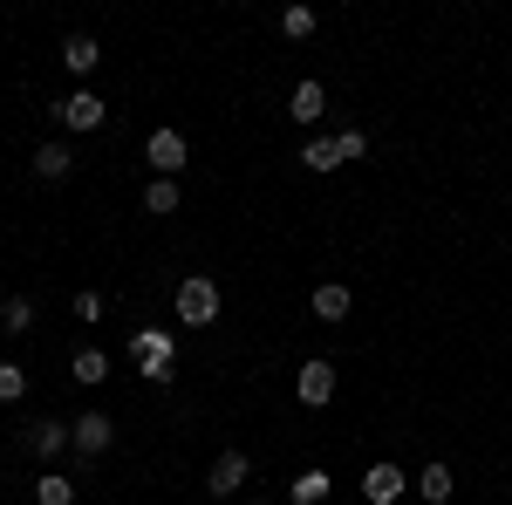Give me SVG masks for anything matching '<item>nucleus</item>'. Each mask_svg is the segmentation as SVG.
Listing matches in <instances>:
<instances>
[{
    "instance_id": "14",
    "label": "nucleus",
    "mask_w": 512,
    "mask_h": 505,
    "mask_svg": "<svg viewBox=\"0 0 512 505\" xmlns=\"http://www.w3.org/2000/svg\"><path fill=\"white\" fill-rule=\"evenodd\" d=\"M315 314H321V321H349V287H342V280L315 287Z\"/></svg>"
},
{
    "instance_id": "20",
    "label": "nucleus",
    "mask_w": 512,
    "mask_h": 505,
    "mask_svg": "<svg viewBox=\"0 0 512 505\" xmlns=\"http://www.w3.org/2000/svg\"><path fill=\"white\" fill-rule=\"evenodd\" d=\"M328 499V471H301L294 478V505H321Z\"/></svg>"
},
{
    "instance_id": "1",
    "label": "nucleus",
    "mask_w": 512,
    "mask_h": 505,
    "mask_svg": "<svg viewBox=\"0 0 512 505\" xmlns=\"http://www.w3.org/2000/svg\"><path fill=\"white\" fill-rule=\"evenodd\" d=\"M212 314H219V287H212L205 273H185V280H178V321H185V328H205Z\"/></svg>"
},
{
    "instance_id": "9",
    "label": "nucleus",
    "mask_w": 512,
    "mask_h": 505,
    "mask_svg": "<svg viewBox=\"0 0 512 505\" xmlns=\"http://www.w3.org/2000/svg\"><path fill=\"white\" fill-rule=\"evenodd\" d=\"M69 171H76V151H69L62 137H55V144H41V151H35V178H48V185H62Z\"/></svg>"
},
{
    "instance_id": "16",
    "label": "nucleus",
    "mask_w": 512,
    "mask_h": 505,
    "mask_svg": "<svg viewBox=\"0 0 512 505\" xmlns=\"http://www.w3.org/2000/svg\"><path fill=\"white\" fill-rule=\"evenodd\" d=\"M178 198H185V192H178V178H151V192H144V212H158V219H164V212H178Z\"/></svg>"
},
{
    "instance_id": "17",
    "label": "nucleus",
    "mask_w": 512,
    "mask_h": 505,
    "mask_svg": "<svg viewBox=\"0 0 512 505\" xmlns=\"http://www.w3.org/2000/svg\"><path fill=\"white\" fill-rule=\"evenodd\" d=\"M280 35L308 41V35H315V7H280Z\"/></svg>"
},
{
    "instance_id": "13",
    "label": "nucleus",
    "mask_w": 512,
    "mask_h": 505,
    "mask_svg": "<svg viewBox=\"0 0 512 505\" xmlns=\"http://www.w3.org/2000/svg\"><path fill=\"white\" fill-rule=\"evenodd\" d=\"M62 62H69L76 76H89V69L103 62V48H96V41H89V35H69V41H62Z\"/></svg>"
},
{
    "instance_id": "15",
    "label": "nucleus",
    "mask_w": 512,
    "mask_h": 505,
    "mask_svg": "<svg viewBox=\"0 0 512 505\" xmlns=\"http://www.w3.org/2000/svg\"><path fill=\"white\" fill-rule=\"evenodd\" d=\"M35 505H76V478H62V471H41Z\"/></svg>"
},
{
    "instance_id": "3",
    "label": "nucleus",
    "mask_w": 512,
    "mask_h": 505,
    "mask_svg": "<svg viewBox=\"0 0 512 505\" xmlns=\"http://www.w3.org/2000/svg\"><path fill=\"white\" fill-rule=\"evenodd\" d=\"M246 478H253V458H246V451H219V458H212V478H205V492H212V499H233Z\"/></svg>"
},
{
    "instance_id": "10",
    "label": "nucleus",
    "mask_w": 512,
    "mask_h": 505,
    "mask_svg": "<svg viewBox=\"0 0 512 505\" xmlns=\"http://www.w3.org/2000/svg\"><path fill=\"white\" fill-rule=\"evenodd\" d=\"M171 349H178V342L158 335V328H151V335H137V362H144V376H164V369H171Z\"/></svg>"
},
{
    "instance_id": "4",
    "label": "nucleus",
    "mask_w": 512,
    "mask_h": 505,
    "mask_svg": "<svg viewBox=\"0 0 512 505\" xmlns=\"http://www.w3.org/2000/svg\"><path fill=\"white\" fill-rule=\"evenodd\" d=\"M144 157H151L158 178H178V171H185V130H151V137H144Z\"/></svg>"
},
{
    "instance_id": "19",
    "label": "nucleus",
    "mask_w": 512,
    "mask_h": 505,
    "mask_svg": "<svg viewBox=\"0 0 512 505\" xmlns=\"http://www.w3.org/2000/svg\"><path fill=\"white\" fill-rule=\"evenodd\" d=\"M110 376V355L103 349H76V383H103Z\"/></svg>"
},
{
    "instance_id": "8",
    "label": "nucleus",
    "mask_w": 512,
    "mask_h": 505,
    "mask_svg": "<svg viewBox=\"0 0 512 505\" xmlns=\"http://www.w3.org/2000/svg\"><path fill=\"white\" fill-rule=\"evenodd\" d=\"M362 499H369V505H396V499H403V471H396V465H369Z\"/></svg>"
},
{
    "instance_id": "12",
    "label": "nucleus",
    "mask_w": 512,
    "mask_h": 505,
    "mask_svg": "<svg viewBox=\"0 0 512 505\" xmlns=\"http://www.w3.org/2000/svg\"><path fill=\"white\" fill-rule=\"evenodd\" d=\"M321 103H328V89H321V82H294V103H287V110H294V123H315Z\"/></svg>"
},
{
    "instance_id": "6",
    "label": "nucleus",
    "mask_w": 512,
    "mask_h": 505,
    "mask_svg": "<svg viewBox=\"0 0 512 505\" xmlns=\"http://www.w3.org/2000/svg\"><path fill=\"white\" fill-rule=\"evenodd\" d=\"M294 396H301V403H308V410H321V403H328V396H335V362H301V376H294Z\"/></svg>"
},
{
    "instance_id": "21",
    "label": "nucleus",
    "mask_w": 512,
    "mask_h": 505,
    "mask_svg": "<svg viewBox=\"0 0 512 505\" xmlns=\"http://www.w3.org/2000/svg\"><path fill=\"white\" fill-rule=\"evenodd\" d=\"M0 328H7V335H28V328H35V308H28V301L14 294V301L0 308Z\"/></svg>"
},
{
    "instance_id": "23",
    "label": "nucleus",
    "mask_w": 512,
    "mask_h": 505,
    "mask_svg": "<svg viewBox=\"0 0 512 505\" xmlns=\"http://www.w3.org/2000/svg\"><path fill=\"white\" fill-rule=\"evenodd\" d=\"M335 151H342V164H355V157L369 151V137H362V130H342V137H335Z\"/></svg>"
},
{
    "instance_id": "22",
    "label": "nucleus",
    "mask_w": 512,
    "mask_h": 505,
    "mask_svg": "<svg viewBox=\"0 0 512 505\" xmlns=\"http://www.w3.org/2000/svg\"><path fill=\"white\" fill-rule=\"evenodd\" d=\"M21 389H28L21 362H0V403H21Z\"/></svg>"
},
{
    "instance_id": "11",
    "label": "nucleus",
    "mask_w": 512,
    "mask_h": 505,
    "mask_svg": "<svg viewBox=\"0 0 512 505\" xmlns=\"http://www.w3.org/2000/svg\"><path fill=\"white\" fill-rule=\"evenodd\" d=\"M417 492H424V505H451V499H458V492H451V465H424Z\"/></svg>"
},
{
    "instance_id": "5",
    "label": "nucleus",
    "mask_w": 512,
    "mask_h": 505,
    "mask_svg": "<svg viewBox=\"0 0 512 505\" xmlns=\"http://www.w3.org/2000/svg\"><path fill=\"white\" fill-rule=\"evenodd\" d=\"M69 437H76V458H103V451L117 444V424H110L103 410H89V417H76V424H69Z\"/></svg>"
},
{
    "instance_id": "18",
    "label": "nucleus",
    "mask_w": 512,
    "mask_h": 505,
    "mask_svg": "<svg viewBox=\"0 0 512 505\" xmlns=\"http://www.w3.org/2000/svg\"><path fill=\"white\" fill-rule=\"evenodd\" d=\"M301 164H308V171H335V164H342V151H335V137H308V151H301Z\"/></svg>"
},
{
    "instance_id": "24",
    "label": "nucleus",
    "mask_w": 512,
    "mask_h": 505,
    "mask_svg": "<svg viewBox=\"0 0 512 505\" xmlns=\"http://www.w3.org/2000/svg\"><path fill=\"white\" fill-rule=\"evenodd\" d=\"M253 505H267V499H253Z\"/></svg>"
},
{
    "instance_id": "7",
    "label": "nucleus",
    "mask_w": 512,
    "mask_h": 505,
    "mask_svg": "<svg viewBox=\"0 0 512 505\" xmlns=\"http://www.w3.org/2000/svg\"><path fill=\"white\" fill-rule=\"evenodd\" d=\"M62 451H76V437H69V424H55V417H41V424L28 430V458H41V465H55Z\"/></svg>"
},
{
    "instance_id": "2",
    "label": "nucleus",
    "mask_w": 512,
    "mask_h": 505,
    "mask_svg": "<svg viewBox=\"0 0 512 505\" xmlns=\"http://www.w3.org/2000/svg\"><path fill=\"white\" fill-rule=\"evenodd\" d=\"M103 117H110V103H103V96H89V89H76V96H62V103H55V123H62V130H103Z\"/></svg>"
}]
</instances>
